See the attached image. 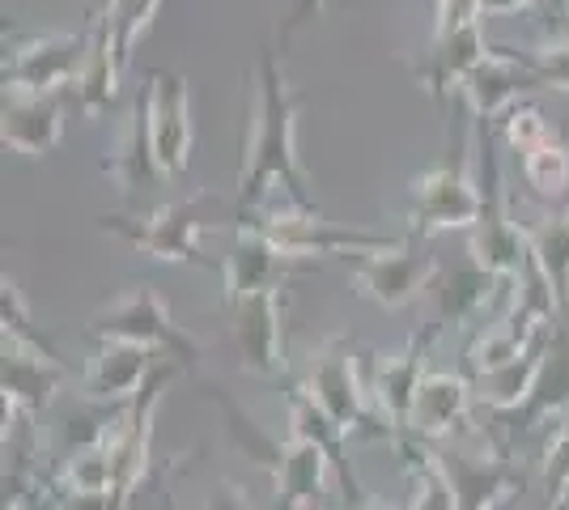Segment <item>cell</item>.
Returning a JSON list of instances; mask_svg holds the SVG:
<instances>
[{
	"mask_svg": "<svg viewBox=\"0 0 569 510\" xmlns=\"http://www.w3.org/2000/svg\"><path fill=\"white\" fill-rule=\"evenodd\" d=\"M319 213L310 196V174L298 153V98L284 81V64L272 48L260 56V86H256V120L251 141L242 146L238 170V221L260 218L263 209Z\"/></svg>",
	"mask_w": 569,
	"mask_h": 510,
	"instance_id": "1",
	"label": "cell"
},
{
	"mask_svg": "<svg viewBox=\"0 0 569 510\" xmlns=\"http://www.w3.org/2000/svg\"><path fill=\"white\" fill-rule=\"evenodd\" d=\"M476 162V116L463 107L455 141H447L442 158L412 179V209H408V239L426 243L442 230H468L480 221V179Z\"/></svg>",
	"mask_w": 569,
	"mask_h": 510,
	"instance_id": "2",
	"label": "cell"
},
{
	"mask_svg": "<svg viewBox=\"0 0 569 510\" xmlns=\"http://www.w3.org/2000/svg\"><path fill=\"white\" fill-rule=\"evenodd\" d=\"M213 213L217 196L196 188L183 200H167V204H158L149 213H107V218H98V230L123 239L137 256H149L158 264H191L221 272V264L200 256V234L209 226H217Z\"/></svg>",
	"mask_w": 569,
	"mask_h": 510,
	"instance_id": "3",
	"label": "cell"
},
{
	"mask_svg": "<svg viewBox=\"0 0 569 510\" xmlns=\"http://www.w3.org/2000/svg\"><path fill=\"white\" fill-rule=\"evenodd\" d=\"M476 162H480V221L468 234V256L476 268L493 272L498 281H519L522 268L531 264V247H527V230L510 213L493 128L485 120H476Z\"/></svg>",
	"mask_w": 569,
	"mask_h": 510,
	"instance_id": "4",
	"label": "cell"
},
{
	"mask_svg": "<svg viewBox=\"0 0 569 510\" xmlns=\"http://www.w3.org/2000/svg\"><path fill=\"white\" fill-rule=\"evenodd\" d=\"M213 396L221 400L226 409V421H230V434L234 442L251 456L256 463L272 468V510H310L323 489H328V472H332V460L323 447H315L307 438H293L284 447L268 442V438L256 430V421L238 409L234 400L226 396L221 388H213Z\"/></svg>",
	"mask_w": 569,
	"mask_h": 510,
	"instance_id": "5",
	"label": "cell"
},
{
	"mask_svg": "<svg viewBox=\"0 0 569 510\" xmlns=\"http://www.w3.org/2000/svg\"><path fill=\"white\" fill-rule=\"evenodd\" d=\"M90 337L94 340H123V344H141V349H153L162 358H174L183 370H196L200 362V340L191 337L188 328H179L170 307L162 302V293L153 286H128V290L111 298L102 311H94L90 319Z\"/></svg>",
	"mask_w": 569,
	"mask_h": 510,
	"instance_id": "6",
	"label": "cell"
},
{
	"mask_svg": "<svg viewBox=\"0 0 569 510\" xmlns=\"http://www.w3.org/2000/svg\"><path fill=\"white\" fill-rule=\"evenodd\" d=\"M302 388L315 396V404L332 417L345 434H370V438H396L391 426L375 409V396L361 383L357 370V353L349 337H328L319 344V353L310 358Z\"/></svg>",
	"mask_w": 569,
	"mask_h": 510,
	"instance_id": "7",
	"label": "cell"
},
{
	"mask_svg": "<svg viewBox=\"0 0 569 510\" xmlns=\"http://www.w3.org/2000/svg\"><path fill=\"white\" fill-rule=\"evenodd\" d=\"M90 51V26L64 34H13L4 48V94H64Z\"/></svg>",
	"mask_w": 569,
	"mask_h": 510,
	"instance_id": "8",
	"label": "cell"
},
{
	"mask_svg": "<svg viewBox=\"0 0 569 510\" xmlns=\"http://www.w3.org/2000/svg\"><path fill=\"white\" fill-rule=\"evenodd\" d=\"M247 221H256L263 234L298 264L328 260V256L357 260V256H375V251H396L408 239V234L391 239V234H370V230H345V226H332L323 213H293V209H263L260 218Z\"/></svg>",
	"mask_w": 569,
	"mask_h": 510,
	"instance_id": "9",
	"label": "cell"
},
{
	"mask_svg": "<svg viewBox=\"0 0 569 510\" xmlns=\"http://www.w3.org/2000/svg\"><path fill=\"white\" fill-rule=\"evenodd\" d=\"M144 102H149V132H153V158L162 179H183L191 167V146H196L188 77L174 69H153L144 86Z\"/></svg>",
	"mask_w": 569,
	"mask_h": 510,
	"instance_id": "10",
	"label": "cell"
},
{
	"mask_svg": "<svg viewBox=\"0 0 569 510\" xmlns=\"http://www.w3.org/2000/svg\"><path fill=\"white\" fill-rule=\"evenodd\" d=\"M353 264V286L366 302H375L382 311H403L429 281L438 277V260L426 251V243L403 239L396 251H375V256H357Z\"/></svg>",
	"mask_w": 569,
	"mask_h": 510,
	"instance_id": "11",
	"label": "cell"
},
{
	"mask_svg": "<svg viewBox=\"0 0 569 510\" xmlns=\"http://www.w3.org/2000/svg\"><path fill=\"white\" fill-rule=\"evenodd\" d=\"M442 332V323H429L417 337H408L403 349L396 353H382L379 366H375V379H370V396H375V409L379 417L391 426V434L400 438L408 430V417H412V404H417V391L426 383V358L433 349V340ZM391 438V442H396Z\"/></svg>",
	"mask_w": 569,
	"mask_h": 510,
	"instance_id": "12",
	"label": "cell"
},
{
	"mask_svg": "<svg viewBox=\"0 0 569 510\" xmlns=\"http://www.w3.org/2000/svg\"><path fill=\"white\" fill-rule=\"evenodd\" d=\"M230 311V337L242 358V370L277 383L284 379V332H281V290L242 298Z\"/></svg>",
	"mask_w": 569,
	"mask_h": 510,
	"instance_id": "13",
	"label": "cell"
},
{
	"mask_svg": "<svg viewBox=\"0 0 569 510\" xmlns=\"http://www.w3.org/2000/svg\"><path fill=\"white\" fill-rule=\"evenodd\" d=\"M293 268H298V260H289L256 221H238L234 247L221 260V302L234 307V302L251 298V293L281 290L284 277Z\"/></svg>",
	"mask_w": 569,
	"mask_h": 510,
	"instance_id": "14",
	"label": "cell"
},
{
	"mask_svg": "<svg viewBox=\"0 0 569 510\" xmlns=\"http://www.w3.org/2000/svg\"><path fill=\"white\" fill-rule=\"evenodd\" d=\"M162 362V353L141 349V344H123V340H98L94 358L81 370V396L94 404H132L153 379V370Z\"/></svg>",
	"mask_w": 569,
	"mask_h": 510,
	"instance_id": "15",
	"label": "cell"
},
{
	"mask_svg": "<svg viewBox=\"0 0 569 510\" xmlns=\"http://www.w3.org/2000/svg\"><path fill=\"white\" fill-rule=\"evenodd\" d=\"M64 379H69V366L56 358L51 344L4 340V404L22 409L30 421L48 413Z\"/></svg>",
	"mask_w": 569,
	"mask_h": 510,
	"instance_id": "16",
	"label": "cell"
},
{
	"mask_svg": "<svg viewBox=\"0 0 569 510\" xmlns=\"http://www.w3.org/2000/svg\"><path fill=\"white\" fill-rule=\"evenodd\" d=\"M531 90H545V81L527 64V56L510 48H493V56L468 77V86H463L459 98H463V107L472 111L476 120L493 123L510 107H519L522 94H531Z\"/></svg>",
	"mask_w": 569,
	"mask_h": 510,
	"instance_id": "17",
	"label": "cell"
},
{
	"mask_svg": "<svg viewBox=\"0 0 569 510\" xmlns=\"http://www.w3.org/2000/svg\"><path fill=\"white\" fill-rule=\"evenodd\" d=\"M493 56L489 39H485V22H472L463 30H451L442 39H429L426 56L417 64V86L426 90L429 98H451L463 94L468 77Z\"/></svg>",
	"mask_w": 569,
	"mask_h": 510,
	"instance_id": "18",
	"label": "cell"
},
{
	"mask_svg": "<svg viewBox=\"0 0 569 510\" xmlns=\"http://www.w3.org/2000/svg\"><path fill=\"white\" fill-rule=\"evenodd\" d=\"M438 456L447 463L459 493V510H498L501 502H510L522 489V472L510 463L506 451L485 447L480 456H463V451H442Z\"/></svg>",
	"mask_w": 569,
	"mask_h": 510,
	"instance_id": "19",
	"label": "cell"
},
{
	"mask_svg": "<svg viewBox=\"0 0 569 510\" xmlns=\"http://www.w3.org/2000/svg\"><path fill=\"white\" fill-rule=\"evenodd\" d=\"M569 417V328H552L545 362L536 374V388L522 400V409L498 417L510 434H531L540 426H561Z\"/></svg>",
	"mask_w": 569,
	"mask_h": 510,
	"instance_id": "20",
	"label": "cell"
},
{
	"mask_svg": "<svg viewBox=\"0 0 569 510\" xmlns=\"http://www.w3.org/2000/svg\"><path fill=\"white\" fill-rule=\"evenodd\" d=\"M472 417V383L468 374H451V370H429L421 391H417V404L408 417V430L403 434L421 438V442H442V438L459 434Z\"/></svg>",
	"mask_w": 569,
	"mask_h": 510,
	"instance_id": "21",
	"label": "cell"
},
{
	"mask_svg": "<svg viewBox=\"0 0 569 510\" xmlns=\"http://www.w3.org/2000/svg\"><path fill=\"white\" fill-rule=\"evenodd\" d=\"M64 137V98L60 94H4L0 141L22 158H48Z\"/></svg>",
	"mask_w": 569,
	"mask_h": 510,
	"instance_id": "22",
	"label": "cell"
},
{
	"mask_svg": "<svg viewBox=\"0 0 569 510\" xmlns=\"http://www.w3.org/2000/svg\"><path fill=\"white\" fill-rule=\"evenodd\" d=\"M119 77H123V64L116 56V43H111V30H107V18L94 13L90 18V51H86V64L77 73V107L86 120H102L119 98Z\"/></svg>",
	"mask_w": 569,
	"mask_h": 510,
	"instance_id": "23",
	"label": "cell"
},
{
	"mask_svg": "<svg viewBox=\"0 0 569 510\" xmlns=\"http://www.w3.org/2000/svg\"><path fill=\"white\" fill-rule=\"evenodd\" d=\"M396 447L408 463V510H459V493L438 447L412 434H400Z\"/></svg>",
	"mask_w": 569,
	"mask_h": 510,
	"instance_id": "24",
	"label": "cell"
},
{
	"mask_svg": "<svg viewBox=\"0 0 569 510\" xmlns=\"http://www.w3.org/2000/svg\"><path fill=\"white\" fill-rule=\"evenodd\" d=\"M284 409H289V434L307 438V442H315V447H323L328 460H332V468L340 472V481H345V493H361L357 472L349 468V460H345V442H349V434H345L332 417L315 404V396L298 383V388L284 391Z\"/></svg>",
	"mask_w": 569,
	"mask_h": 510,
	"instance_id": "25",
	"label": "cell"
},
{
	"mask_svg": "<svg viewBox=\"0 0 569 510\" xmlns=\"http://www.w3.org/2000/svg\"><path fill=\"white\" fill-rule=\"evenodd\" d=\"M102 170L123 188V196H132L137 188H144L149 179H162L158 158H153V132H149V102H144V90L137 94L132 120L123 128L119 146L111 149V158L102 162Z\"/></svg>",
	"mask_w": 569,
	"mask_h": 510,
	"instance_id": "26",
	"label": "cell"
},
{
	"mask_svg": "<svg viewBox=\"0 0 569 510\" xmlns=\"http://www.w3.org/2000/svg\"><path fill=\"white\" fill-rule=\"evenodd\" d=\"M527 247H531V264L552 286L557 302L569 307V209H548L527 230Z\"/></svg>",
	"mask_w": 569,
	"mask_h": 510,
	"instance_id": "27",
	"label": "cell"
},
{
	"mask_svg": "<svg viewBox=\"0 0 569 510\" xmlns=\"http://www.w3.org/2000/svg\"><path fill=\"white\" fill-rule=\"evenodd\" d=\"M498 277L493 272H485V268H459L447 277V286H442V328L447 323H472L489 311V302H493V293H498Z\"/></svg>",
	"mask_w": 569,
	"mask_h": 510,
	"instance_id": "28",
	"label": "cell"
},
{
	"mask_svg": "<svg viewBox=\"0 0 569 510\" xmlns=\"http://www.w3.org/2000/svg\"><path fill=\"white\" fill-rule=\"evenodd\" d=\"M51 486L69 489V493H111L116 489V460H111L107 434L90 447H72Z\"/></svg>",
	"mask_w": 569,
	"mask_h": 510,
	"instance_id": "29",
	"label": "cell"
},
{
	"mask_svg": "<svg viewBox=\"0 0 569 510\" xmlns=\"http://www.w3.org/2000/svg\"><path fill=\"white\" fill-rule=\"evenodd\" d=\"M522 179H527V188L548 200V204H557V200H566L569 192V146L561 132H552L548 141L531 149V153H522Z\"/></svg>",
	"mask_w": 569,
	"mask_h": 510,
	"instance_id": "30",
	"label": "cell"
},
{
	"mask_svg": "<svg viewBox=\"0 0 569 510\" xmlns=\"http://www.w3.org/2000/svg\"><path fill=\"white\" fill-rule=\"evenodd\" d=\"M158 9H162V0H107L102 4V18H107V30H111V43H116V56L123 69L132 64V51L149 34Z\"/></svg>",
	"mask_w": 569,
	"mask_h": 510,
	"instance_id": "31",
	"label": "cell"
},
{
	"mask_svg": "<svg viewBox=\"0 0 569 510\" xmlns=\"http://www.w3.org/2000/svg\"><path fill=\"white\" fill-rule=\"evenodd\" d=\"M540 481H545V510H569V417L548 434Z\"/></svg>",
	"mask_w": 569,
	"mask_h": 510,
	"instance_id": "32",
	"label": "cell"
},
{
	"mask_svg": "<svg viewBox=\"0 0 569 510\" xmlns=\"http://www.w3.org/2000/svg\"><path fill=\"white\" fill-rule=\"evenodd\" d=\"M527 64L540 73L545 90H557V94H569V30H548L545 39L531 51H522Z\"/></svg>",
	"mask_w": 569,
	"mask_h": 510,
	"instance_id": "33",
	"label": "cell"
},
{
	"mask_svg": "<svg viewBox=\"0 0 569 510\" xmlns=\"http://www.w3.org/2000/svg\"><path fill=\"white\" fill-rule=\"evenodd\" d=\"M557 128L548 123V116L540 107H531V102H519V107H510L506 116H501V137H506V146L515 149V153H531V149L548 141Z\"/></svg>",
	"mask_w": 569,
	"mask_h": 510,
	"instance_id": "34",
	"label": "cell"
},
{
	"mask_svg": "<svg viewBox=\"0 0 569 510\" xmlns=\"http://www.w3.org/2000/svg\"><path fill=\"white\" fill-rule=\"evenodd\" d=\"M519 13L548 18L545 0H480V18H519Z\"/></svg>",
	"mask_w": 569,
	"mask_h": 510,
	"instance_id": "35",
	"label": "cell"
},
{
	"mask_svg": "<svg viewBox=\"0 0 569 510\" xmlns=\"http://www.w3.org/2000/svg\"><path fill=\"white\" fill-rule=\"evenodd\" d=\"M328 9V0H289V18H284V34H293L298 26H307L310 18H319Z\"/></svg>",
	"mask_w": 569,
	"mask_h": 510,
	"instance_id": "36",
	"label": "cell"
},
{
	"mask_svg": "<svg viewBox=\"0 0 569 510\" xmlns=\"http://www.w3.org/2000/svg\"><path fill=\"white\" fill-rule=\"evenodd\" d=\"M204 510H251V502L242 498V489L230 486V481H221V486L209 493V502H204Z\"/></svg>",
	"mask_w": 569,
	"mask_h": 510,
	"instance_id": "37",
	"label": "cell"
},
{
	"mask_svg": "<svg viewBox=\"0 0 569 510\" xmlns=\"http://www.w3.org/2000/svg\"><path fill=\"white\" fill-rule=\"evenodd\" d=\"M545 9L552 30H569V0H545Z\"/></svg>",
	"mask_w": 569,
	"mask_h": 510,
	"instance_id": "38",
	"label": "cell"
},
{
	"mask_svg": "<svg viewBox=\"0 0 569 510\" xmlns=\"http://www.w3.org/2000/svg\"><path fill=\"white\" fill-rule=\"evenodd\" d=\"M357 510H396V507H391V502H382V498H366Z\"/></svg>",
	"mask_w": 569,
	"mask_h": 510,
	"instance_id": "39",
	"label": "cell"
}]
</instances>
